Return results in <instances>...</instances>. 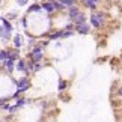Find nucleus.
Here are the masks:
<instances>
[{
    "label": "nucleus",
    "instance_id": "obj_1",
    "mask_svg": "<svg viewBox=\"0 0 122 122\" xmlns=\"http://www.w3.org/2000/svg\"><path fill=\"white\" fill-rule=\"evenodd\" d=\"M80 12H81V9H80V5H74V6H69L68 9H66V17H68V20L69 21H72L74 23V20L80 15Z\"/></svg>",
    "mask_w": 122,
    "mask_h": 122
},
{
    "label": "nucleus",
    "instance_id": "obj_2",
    "mask_svg": "<svg viewBox=\"0 0 122 122\" xmlns=\"http://www.w3.org/2000/svg\"><path fill=\"white\" fill-rule=\"evenodd\" d=\"M2 68L6 71L8 74H12L14 71H15V60H11V59H6V60H3L2 63Z\"/></svg>",
    "mask_w": 122,
    "mask_h": 122
},
{
    "label": "nucleus",
    "instance_id": "obj_3",
    "mask_svg": "<svg viewBox=\"0 0 122 122\" xmlns=\"http://www.w3.org/2000/svg\"><path fill=\"white\" fill-rule=\"evenodd\" d=\"M92 32V26L89 23H84V24H80V26H76V33L78 35H89Z\"/></svg>",
    "mask_w": 122,
    "mask_h": 122
},
{
    "label": "nucleus",
    "instance_id": "obj_4",
    "mask_svg": "<svg viewBox=\"0 0 122 122\" xmlns=\"http://www.w3.org/2000/svg\"><path fill=\"white\" fill-rule=\"evenodd\" d=\"M15 71L17 72H23V74H26L27 76V60L26 59H18L17 60V63H15Z\"/></svg>",
    "mask_w": 122,
    "mask_h": 122
},
{
    "label": "nucleus",
    "instance_id": "obj_5",
    "mask_svg": "<svg viewBox=\"0 0 122 122\" xmlns=\"http://www.w3.org/2000/svg\"><path fill=\"white\" fill-rule=\"evenodd\" d=\"M47 39H48V41H59V39H63V29L51 30L50 33L47 35Z\"/></svg>",
    "mask_w": 122,
    "mask_h": 122
},
{
    "label": "nucleus",
    "instance_id": "obj_6",
    "mask_svg": "<svg viewBox=\"0 0 122 122\" xmlns=\"http://www.w3.org/2000/svg\"><path fill=\"white\" fill-rule=\"evenodd\" d=\"M41 11H42V3H39V2H35L33 5L27 6L26 15H30V14H36V12H41Z\"/></svg>",
    "mask_w": 122,
    "mask_h": 122
},
{
    "label": "nucleus",
    "instance_id": "obj_7",
    "mask_svg": "<svg viewBox=\"0 0 122 122\" xmlns=\"http://www.w3.org/2000/svg\"><path fill=\"white\" fill-rule=\"evenodd\" d=\"M42 11H44L45 14H48V15H53V14L56 12L54 9V5L48 2V0H45V2H42Z\"/></svg>",
    "mask_w": 122,
    "mask_h": 122
},
{
    "label": "nucleus",
    "instance_id": "obj_8",
    "mask_svg": "<svg viewBox=\"0 0 122 122\" xmlns=\"http://www.w3.org/2000/svg\"><path fill=\"white\" fill-rule=\"evenodd\" d=\"M8 53H9V56H8V59H11V60H17L20 59V56H21V51H20V48H15V47H12V48H8Z\"/></svg>",
    "mask_w": 122,
    "mask_h": 122
},
{
    "label": "nucleus",
    "instance_id": "obj_9",
    "mask_svg": "<svg viewBox=\"0 0 122 122\" xmlns=\"http://www.w3.org/2000/svg\"><path fill=\"white\" fill-rule=\"evenodd\" d=\"M0 23H2V26H3V29H5V30L14 32V24H12V23L9 21L5 15H0Z\"/></svg>",
    "mask_w": 122,
    "mask_h": 122
},
{
    "label": "nucleus",
    "instance_id": "obj_10",
    "mask_svg": "<svg viewBox=\"0 0 122 122\" xmlns=\"http://www.w3.org/2000/svg\"><path fill=\"white\" fill-rule=\"evenodd\" d=\"M89 24L92 26V29H101V27H102V24L100 23V20H98V18L93 15L92 12L89 14Z\"/></svg>",
    "mask_w": 122,
    "mask_h": 122
},
{
    "label": "nucleus",
    "instance_id": "obj_11",
    "mask_svg": "<svg viewBox=\"0 0 122 122\" xmlns=\"http://www.w3.org/2000/svg\"><path fill=\"white\" fill-rule=\"evenodd\" d=\"M87 18H89V17H87V14L84 12V11H81V12H80V15H78L76 20H74V24H76V26L84 24V23H87Z\"/></svg>",
    "mask_w": 122,
    "mask_h": 122
},
{
    "label": "nucleus",
    "instance_id": "obj_12",
    "mask_svg": "<svg viewBox=\"0 0 122 122\" xmlns=\"http://www.w3.org/2000/svg\"><path fill=\"white\" fill-rule=\"evenodd\" d=\"M21 33H14V36H12V45L15 47V48H21V45H23V41H21Z\"/></svg>",
    "mask_w": 122,
    "mask_h": 122
},
{
    "label": "nucleus",
    "instance_id": "obj_13",
    "mask_svg": "<svg viewBox=\"0 0 122 122\" xmlns=\"http://www.w3.org/2000/svg\"><path fill=\"white\" fill-rule=\"evenodd\" d=\"M92 14H93V15H95V17L98 18V20H100V23H101L102 26H106V12L98 11V9H97V11H93Z\"/></svg>",
    "mask_w": 122,
    "mask_h": 122
},
{
    "label": "nucleus",
    "instance_id": "obj_14",
    "mask_svg": "<svg viewBox=\"0 0 122 122\" xmlns=\"http://www.w3.org/2000/svg\"><path fill=\"white\" fill-rule=\"evenodd\" d=\"M29 102H30V100H29V98H24V97H20L18 100H15V104L18 106V109L24 107L26 104H29Z\"/></svg>",
    "mask_w": 122,
    "mask_h": 122
},
{
    "label": "nucleus",
    "instance_id": "obj_15",
    "mask_svg": "<svg viewBox=\"0 0 122 122\" xmlns=\"http://www.w3.org/2000/svg\"><path fill=\"white\" fill-rule=\"evenodd\" d=\"M45 48H44V47H42V45H35L33 47V48H30V51H29V53H27V54H36V53H42V51H44Z\"/></svg>",
    "mask_w": 122,
    "mask_h": 122
},
{
    "label": "nucleus",
    "instance_id": "obj_16",
    "mask_svg": "<svg viewBox=\"0 0 122 122\" xmlns=\"http://www.w3.org/2000/svg\"><path fill=\"white\" fill-rule=\"evenodd\" d=\"M66 87H68V81L63 80V78H60V80H59V86H57V91L59 92H63Z\"/></svg>",
    "mask_w": 122,
    "mask_h": 122
},
{
    "label": "nucleus",
    "instance_id": "obj_17",
    "mask_svg": "<svg viewBox=\"0 0 122 122\" xmlns=\"http://www.w3.org/2000/svg\"><path fill=\"white\" fill-rule=\"evenodd\" d=\"M8 56H9L8 48H0V63H2L3 60H6V59H8Z\"/></svg>",
    "mask_w": 122,
    "mask_h": 122
},
{
    "label": "nucleus",
    "instance_id": "obj_18",
    "mask_svg": "<svg viewBox=\"0 0 122 122\" xmlns=\"http://www.w3.org/2000/svg\"><path fill=\"white\" fill-rule=\"evenodd\" d=\"M5 17H6L9 21H14V20H17V18H18V14H17L15 11H11V12H8Z\"/></svg>",
    "mask_w": 122,
    "mask_h": 122
},
{
    "label": "nucleus",
    "instance_id": "obj_19",
    "mask_svg": "<svg viewBox=\"0 0 122 122\" xmlns=\"http://www.w3.org/2000/svg\"><path fill=\"white\" fill-rule=\"evenodd\" d=\"M60 2H62L66 8H69V6H74V5H77L78 0H60Z\"/></svg>",
    "mask_w": 122,
    "mask_h": 122
},
{
    "label": "nucleus",
    "instance_id": "obj_20",
    "mask_svg": "<svg viewBox=\"0 0 122 122\" xmlns=\"http://www.w3.org/2000/svg\"><path fill=\"white\" fill-rule=\"evenodd\" d=\"M63 30H74V32H76V24H74L72 21H69L68 24L63 26Z\"/></svg>",
    "mask_w": 122,
    "mask_h": 122
},
{
    "label": "nucleus",
    "instance_id": "obj_21",
    "mask_svg": "<svg viewBox=\"0 0 122 122\" xmlns=\"http://www.w3.org/2000/svg\"><path fill=\"white\" fill-rule=\"evenodd\" d=\"M74 33H76L74 30H63V39L71 38V36H74Z\"/></svg>",
    "mask_w": 122,
    "mask_h": 122
},
{
    "label": "nucleus",
    "instance_id": "obj_22",
    "mask_svg": "<svg viewBox=\"0 0 122 122\" xmlns=\"http://www.w3.org/2000/svg\"><path fill=\"white\" fill-rule=\"evenodd\" d=\"M18 110H20V109H18V106L17 104H12L11 107H9V110H8V113H11V115H15L17 113V112Z\"/></svg>",
    "mask_w": 122,
    "mask_h": 122
},
{
    "label": "nucleus",
    "instance_id": "obj_23",
    "mask_svg": "<svg viewBox=\"0 0 122 122\" xmlns=\"http://www.w3.org/2000/svg\"><path fill=\"white\" fill-rule=\"evenodd\" d=\"M42 68H44V65H42L41 62H39V63H35V65H33V69H32V72L35 74V72H38L39 69H42Z\"/></svg>",
    "mask_w": 122,
    "mask_h": 122
},
{
    "label": "nucleus",
    "instance_id": "obj_24",
    "mask_svg": "<svg viewBox=\"0 0 122 122\" xmlns=\"http://www.w3.org/2000/svg\"><path fill=\"white\" fill-rule=\"evenodd\" d=\"M9 107H11V104H9V102H3V104L0 106V110H5V112H8V110H9Z\"/></svg>",
    "mask_w": 122,
    "mask_h": 122
},
{
    "label": "nucleus",
    "instance_id": "obj_25",
    "mask_svg": "<svg viewBox=\"0 0 122 122\" xmlns=\"http://www.w3.org/2000/svg\"><path fill=\"white\" fill-rule=\"evenodd\" d=\"M27 3H29V0H17V5H18V6H26Z\"/></svg>",
    "mask_w": 122,
    "mask_h": 122
},
{
    "label": "nucleus",
    "instance_id": "obj_26",
    "mask_svg": "<svg viewBox=\"0 0 122 122\" xmlns=\"http://www.w3.org/2000/svg\"><path fill=\"white\" fill-rule=\"evenodd\" d=\"M118 95L122 98V86H119V89H118Z\"/></svg>",
    "mask_w": 122,
    "mask_h": 122
},
{
    "label": "nucleus",
    "instance_id": "obj_27",
    "mask_svg": "<svg viewBox=\"0 0 122 122\" xmlns=\"http://www.w3.org/2000/svg\"><path fill=\"white\" fill-rule=\"evenodd\" d=\"M2 33H3V26L0 24V38H2Z\"/></svg>",
    "mask_w": 122,
    "mask_h": 122
},
{
    "label": "nucleus",
    "instance_id": "obj_28",
    "mask_svg": "<svg viewBox=\"0 0 122 122\" xmlns=\"http://www.w3.org/2000/svg\"><path fill=\"white\" fill-rule=\"evenodd\" d=\"M91 2H93V3H97V5H100V3H101V0H91Z\"/></svg>",
    "mask_w": 122,
    "mask_h": 122
},
{
    "label": "nucleus",
    "instance_id": "obj_29",
    "mask_svg": "<svg viewBox=\"0 0 122 122\" xmlns=\"http://www.w3.org/2000/svg\"><path fill=\"white\" fill-rule=\"evenodd\" d=\"M0 5H2V0H0Z\"/></svg>",
    "mask_w": 122,
    "mask_h": 122
},
{
    "label": "nucleus",
    "instance_id": "obj_30",
    "mask_svg": "<svg viewBox=\"0 0 122 122\" xmlns=\"http://www.w3.org/2000/svg\"><path fill=\"white\" fill-rule=\"evenodd\" d=\"M41 2H45V0H41Z\"/></svg>",
    "mask_w": 122,
    "mask_h": 122
},
{
    "label": "nucleus",
    "instance_id": "obj_31",
    "mask_svg": "<svg viewBox=\"0 0 122 122\" xmlns=\"http://www.w3.org/2000/svg\"><path fill=\"white\" fill-rule=\"evenodd\" d=\"M121 100H122V98H121Z\"/></svg>",
    "mask_w": 122,
    "mask_h": 122
}]
</instances>
